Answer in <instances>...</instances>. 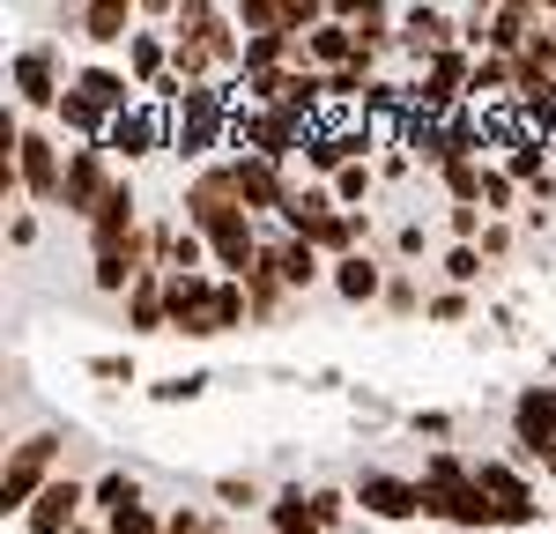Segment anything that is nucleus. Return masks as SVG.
<instances>
[{
    "instance_id": "aec40b11",
    "label": "nucleus",
    "mask_w": 556,
    "mask_h": 534,
    "mask_svg": "<svg viewBox=\"0 0 556 534\" xmlns=\"http://www.w3.org/2000/svg\"><path fill=\"white\" fill-rule=\"evenodd\" d=\"M127 75H134V89H141V97H156V89L172 82V30H134Z\"/></svg>"
},
{
    "instance_id": "9d476101",
    "label": "nucleus",
    "mask_w": 556,
    "mask_h": 534,
    "mask_svg": "<svg viewBox=\"0 0 556 534\" xmlns=\"http://www.w3.org/2000/svg\"><path fill=\"white\" fill-rule=\"evenodd\" d=\"M513 460L519 468L556 460V386H519L513 394Z\"/></svg>"
},
{
    "instance_id": "0eeeda50",
    "label": "nucleus",
    "mask_w": 556,
    "mask_h": 534,
    "mask_svg": "<svg viewBox=\"0 0 556 534\" xmlns=\"http://www.w3.org/2000/svg\"><path fill=\"white\" fill-rule=\"evenodd\" d=\"M475 490H482V505H490V527H534V520H542L534 475L519 468L513 453H490V460H475Z\"/></svg>"
},
{
    "instance_id": "a19ab883",
    "label": "nucleus",
    "mask_w": 556,
    "mask_h": 534,
    "mask_svg": "<svg viewBox=\"0 0 556 534\" xmlns=\"http://www.w3.org/2000/svg\"><path fill=\"white\" fill-rule=\"evenodd\" d=\"M89 371H97V379H127V386H134V356H97Z\"/></svg>"
},
{
    "instance_id": "6e6552de",
    "label": "nucleus",
    "mask_w": 556,
    "mask_h": 534,
    "mask_svg": "<svg viewBox=\"0 0 556 534\" xmlns=\"http://www.w3.org/2000/svg\"><path fill=\"white\" fill-rule=\"evenodd\" d=\"M119 178H127V171H119V156H112L104 141H83V149H67V186H60V208H67L75 223H89L97 208H104V193H112Z\"/></svg>"
},
{
    "instance_id": "f257e3e1",
    "label": "nucleus",
    "mask_w": 556,
    "mask_h": 534,
    "mask_svg": "<svg viewBox=\"0 0 556 534\" xmlns=\"http://www.w3.org/2000/svg\"><path fill=\"white\" fill-rule=\"evenodd\" d=\"M282 230L304 238V245H319L327 260L371 253V208H364V216H349L342 201H334L327 186H312V178H298V193H290V208H282Z\"/></svg>"
},
{
    "instance_id": "2eb2a0df",
    "label": "nucleus",
    "mask_w": 556,
    "mask_h": 534,
    "mask_svg": "<svg viewBox=\"0 0 556 534\" xmlns=\"http://www.w3.org/2000/svg\"><path fill=\"white\" fill-rule=\"evenodd\" d=\"M141 223H149V216H141V193H134V171H127L112 193H104V208L83 223V238H89V253H119Z\"/></svg>"
},
{
    "instance_id": "7c9ffc66",
    "label": "nucleus",
    "mask_w": 556,
    "mask_h": 534,
    "mask_svg": "<svg viewBox=\"0 0 556 534\" xmlns=\"http://www.w3.org/2000/svg\"><path fill=\"white\" fill-rule=\"evenodd\" d=\"M312 512H319V527H327V534H342L349 512H356V497H349V490H312Z\"/></svg>"
},
{
    "instance_id": "423d86ee",
    "label": "nucleus",
    "mask_w": 556,
    "mask_h": 534,
    "mask_svg": "<svg viewBox=\"0 0 556 534\" xmlns=\"http://www.w3.org/2000/svg\"><path fill=\"white\" fill-rule=\"evenodd\" d=\"M60 186H67L60 127H23V141H15V201L23 208H60Z\"/></svg>"
},
{
    "instance_id": "1a4fd4ad",
    "label": "nucleus",
    "mask_w": 556,
    "mask_h": 534,
    "mask_svg": "<svg viewBox=\"0 0 556 534\" xmlns=\"http://www.w3.org/2000/svg\"><path fill=\"white\" fill-rule=\"evenodd\" d=\"M104 149L119 156V171H134V164H149L156 149H172V104L141 97L134 112H119V119H112V134H104Z\"/></svg>"
},
{
    "instance_id": "20e7f679",
    "label": "nucleus",
    "mask_w": 556,
    "mask_h": 534,
    "mask_svg": "<svg viewBox=\"0 0 556 534\" xmlns=\"http://www.w3.org/2000/svg\"><path fill=\"white\" fill-rule=\"evenodd\" d=\"M67 82H75V67H60V38L15 44V60H8V89H15V112H23V119H52L60 97H67Z\"/></svg>"
},
{
    "instance_id": "f3484780",
    "label": "nucleus",
    "mask_w": 556,
    "mask_h": 534,
    "mask_svg": "<svg viewBox=\"0 0 556 534\" xmlns=\"http://www.w3.org/2000/svg\"><path fill=\"white\" fill-rule=\"evenodd\" d=\"M497 164H505V171L519 178V193H527V208H534V216H542V208L556 201V156H549V141L519 134V141L505 149V156H497Z\"/></svg>"
},
{
    "instance_id": "412c9836",
    "label": "nucleus",
    "mask_w": 556,
    "mask_h": 534,
    "mask_svg": "<svg viewBox=\"0 0 556 534\" xmlns=\"http://www.w3.org/2000/svg\"><path fill=\"white\" fill-rule=\"evenodd\" d=\"M245 297H253V327H282V319H290V305H298V290L267 267V253H260V267L245 275Z\"/></svg>"
},
{
    "instance_id": "f8f14e48",
    "label": "nucleus",
    "mask_w": 556,
    "mask_h": 534,
    "mask_svg": "<svg viewBox=\"0 0 556 534\" xmlns=\"http://www.w3.org/2000/svg\"><path fill=\"white\" fill-rule=\"evenodd\" d=\"M60 23H67V38H83L89 52H127L134 30H141V8H134V0H83V8H67Z\"/></svg>"
},
{
    "instance_id": "72a5a7b5",
    "label": "nucleus",
    "mask_w": 556,
    "mask_h": 534,
    "mask_svg": "<svg viewBox=\"0 0 556 534\" xmlns=\"http://www.w3.org/2000/svg\"><path fill=\"white\" fill-rule=\"evenodd\" d=\"M215 512H201V505H164V534H208Z\"/></svg>"
},
{
    "instance_id": "e433bc0d",
    "label": "nucleus",
    "mask_w": 556,
    "mask_h": 534,
    "mask_svg": "<svg viewBox=\"0 0 556 534\" xmlns=\"http://www.w3.org/2000/svg\"><path fill=\"white\" fill-rule=\"evenodd\" d=\"M424 245H430L424 216H416V223H401V230H393V253H401V260H416V253H424Z\"/></svg>"
},
{
    "instance_id": "4468645a",
    "label": "nucleus",
    "mask_w": 556,
    "mask_h": 534,
    "mask_svg": "<svg viewBox=\"0 0 556 534\" xmlns=\"http://www.w3.org/2000/svg\"><path fill=\"white\" fill-rule=\"evenodd\" d=\"M67 89L83 97V104L97 112V119H119V112H134V104H141V89H134V75L119 67V60H83Z\"/></svg>"
},
{
    "instance_id": "4c0bfd02",
    "label": "nucleus",
    "mask_w": 556,
    "mask_h": 534,
    "mask_svg": "<svg viewBox=\"0 0 556 534\" xmlns=\"http://www.w3.org/2000/svg\"><path fill=\"white\" fill-rule=\"evenodd\" d=\"M408 171H416V156H408L401 141H393V149H379V178H386V186H393V178H408Z\"/></svg>"
},
{
    "instance_id": "39448f33",
    "label": "nucleus",
    "mask_w": 556,
    "mask_h": 534,
    "mask_svg": "<svg viewBox=\"0 0 556 534\" xmlns=\"http://www.w3.org/2000/svg\"><path fill=\"white\" fill-rule=\"evenodd\" d=\"M52 483H60V431H30V438H15V445H8V468H0V512L23 520Z\"/></svg>"
},
{
    "instance_id": "393cba45",
    "label": "nucleus",
    "mask_w": 556,
    "mask_h": 534,
    "mask_svg": "<svg viewBox=\"0 0 556 534\" xmlns=\"http://www.w3.org/2000/svg\"><path fill=\"white\" fill-rule=\"evenodd\" d=\"M519 201H527V193H519V178L505 171V164H490V171H482V216H490V223H513Z\"/></svg>"
},
{
    "instance_id": "ddd939ff",
    "label": "nucleus",
    "mask_w": 556,
    "mask_h": 534,
    "mask_svg": "<svg viewBox=\"0 0 556 534\" xmlns=\"http://www.w3.org/2000/svg\"><path fill=\"white\" fill-rule=\"evenodd\" d=\"M215 290H223L215 267L172 275V334H186V342H215V334H223V327H215Z\"/></svg>"
},
{
    "instance_id": "ea45409f",
    "label": "nucleus",
    "mask_w": 556,
    "mask_h": 534,
    "mask_svg": "<svg viewBox=\"0 0 556 534\" xmlns=\"http://www.w3.org/2000/svg\"><path fill=\"white\" fill-rule=\"evenodd\" d=\"M8 245H38V208H15L8 216Z\"/></svg>"
},
{
    "instance_id": "5701e85b",
    "label": "nucleus",
    "mask_w": 556,
    "mask_h": 534,
    "mask_svg": "<svg viewBox=\"0 0 556 534\" xmlns=\"http://www.w3.org/2000/svg\"><path fill=\"white\" fill-rule=\"evenodd\" d=\"M267 534H327V527H319V512H312V490H304V483L275 490V505H267Z\"/></svg>"
},
{
    "instance_id": "cd10ccee",
    "label": "nucleus",
    "mask_w": 556,
    "mask_h": 534,
    "mask_svg": "<svg viewBox=\"0 0 556 534\" xmlns=\"http://www.w3.org/2000/svg\"><path fill=\"white\" fill-rule=\"evenodd\" d=\"M215 505H223V512H267L275 497H267L253 475H215Z\"/></svg>"
},
{
    "instance_id": "b1692460",
    "label": "nucleus",
    "mask_w": 556,
    "mask_h": 534,
    "mask_svg": "<svg viewBox=\"0 0 556 534\" xmlns=\"http://www.w3.org/2000/svg\"><path fill=\"white\" fill-rule=\"evenodd\" d=\"M134 505H149V497H141V483H134L127 468H104V475L89 483V512H97V520H119Z\"/></svg>"
},
{
    "instance_id": "c85d7f7f",
    "label": "nucleus",
    "mask_w": 556,
    "mask_h": 534,
    "mask_svg": "<svg viewBox=\"0 0 556 534\" xmlns=\"http://www.w3.org/2000/svg\"><path fill=\"white\" fill-rule=\"evenodd\" d=\"M215 327H223V334L253 327V297H245V282H223V290H215Z\"/></svg>"
},
{
    "instance_id": "a211bd4d",
    "label": "nucleus",
    "mask_w": 556,
    "mask_h": 534,
    "mask_svg": "<svg viewBox=\"0 0 556 534\" xmlns=\"http://www.w3.org/2000/svg\"><path fill=\"white\" fill-rule=\"evenodd\" d=\"M89 520V483H75V475H60V483L45 490L38 505L23 512V534H75Z\"/></svg>"
},
{
    "instance_id": "7ed1b4c3",
    "label": "nucleus",
    "mask_w": 556,
    "mask_h": 534,
    "mask_svg": "<svg viewBox=\"0 0 556 534\" xmlns=\"http://www.w3.org/2000/svg\"><path fill=\"white\" fill-rule=\"evenodd\" d=\"M178 223L201 230V238H223V230L253 223L245 193H238V156H215V164H201V171L178 186Z\"/></svg>"
},
{
    "instance_id": "9b49d317",
    "label": "nucleus",
    "mask_w": 556,
    "mask_h": 534,
    "mask_svg": "<svg viewBox=\"0 0 556 534\" xmlns=\"http://www.w3.org/2000/svg\"><path fill=\"white\" fill-rule=\"evenodd\" d=\"M356 512L364 520H386V527H408V520H424V483L416 475H393V468H371V475H356Z\"/></svg>"
},
{
    "instance_id": "f03ea898",
    "label": "nucleus",
    "mask_w": 556,
    "mask_h": 534,
    "mask_svg": "<svg viewBox=\"0 0 556 534\" xmlns=\"http://www.w3.org/2000/svg\"><path fill=\"white\" fill-rule=\"evenodd\" d=\"M230 127H238V89L215 82V89H186L172 104V156L178 164H215V149H230Z\"/></svg>"
},
{
    "instance_id": "58836bf2",
    "label": "nucleus",
    "mask_w": 556,
    "mask_h": 534,
    "mask_svg": "<svg viewBox=\"0 0 556 534\" xmlns=\"http://www.w3.org/2000/svg\"><path fill=\"white\" fill-rule=\"evenodd\" d=\"M505 253H513V223H490V230H482V260L497 267Z\"/></svg>"
},
{
    "instance_id": "c9c22d12",
    "label": "nucleus",
    "mask_w": 556,
    "mask_h": 534,
    "mask_svg": "<svg viewBox=\"0 0 556 534\" xmlns=\"http://www.w3.org/2000/svg\"><path fill=\"white\" fill-rule=\"evenodd\" d=\"M149 394H156V400H201V394H208V379H201V371H186V379H156Z\"/></svg>"
},
{
    "instance_id": "6ab92c4d",
    "label": "nucleus",
    "mask_w": 556,
    "mask_h": 534,
    "mask_svg": "<svg viewBox=\"0 0 556 534\" xmlns=\"http://www.w3.org/2000/svg\"><path fill=\"white\" fill-rule=\"evenodd\" d=\"M386 282H393V267L379 260V253H349V260H334V275H327V290L342 297V305H386Z\"/></svg>"
},
{
    "instance_id": "c756f323",
    "label": "nucleus",
    "mask_w": 556,
    "mask_h": 534,
    "mask_svg": "<svg viewBox=\"0 0 556 534\" xmlns=\"http://www.w3.org/2000/svg\"><path fill=\"white\" fill-rule=\"evenodd\" d=\"M424 305H430V297L416 290V275H408V267H393V282H386V312H393V319H416Z\"/></svg>"
},
{
    "instance_id": "dca6fc26",
    "label": "nucleus",
    "mask_w": 556,
    "mask_h": 534,
    "mask_svg": "<svg viewBox=\"0 0 556 534\" xmlns=\"http://www.w3.org/2000/svg\"><path fill=\"white\" fill-rule=\"evenodd\" d=\"M401 52H416V67L460 52V8H401Z\"/></svg>"
},
{
    "instance_id": "473e14b6",
    "label": "nucleus",
    "mask_w": 556,
    "mask_h": 534,
    "mask_svg": "<svg viewBox=\"0 0 556 534\" xmlns=\"http://www.w3.org/2000/svg\"><path fill=\"white\" fill-rule=\"evenodd\" d=\"M482 230H490L482 208H445V238H453V245H482Z\"/></svg>"
},
{
    "instance_id": "4be33fe9",
    "label": "nucleus",
    "mask_w": 556,
    "mask_h": 534,
    "mask_svg": "<svg viewBox=\"0 0 556 534\" xmlns=\"http://www.w3.org/2000/svg\"><path fill=\"white\" fill-rule=\"evenodd\" d=\"M349 30H356V44H364L371 60H386V52H401V8H379V0H364Z\"/></svg>"
},
{
    "instance_id": "f704fd0d",
    "label": "nucleus",
    "mask_w": 556,
    "mask_h": 534,
    "mask_svg": "<svg viewBox=\"0 0 556 534\" xmlns=\"http://www.w3.org/2000/svg\"><path fill=\"white\" fill-rule=\"evenodd\" d=\"M112 534H164V505H134V512H119Z\"/></svg>"
},
{
    "instance_id": "2f4dec72",
    "label": "nucleus",
    "mask_w": 556,
    "mask_h": 534,
    "mask_svg": "<svg viewBox=\"0 0 556 534\" xmlns=\"http://www.w3.org/2000/svg\"><path fill=\"white\" fill-rule=\"evenodd\" d=\"M475 312V297L468 290H430V305H424V319H438V327H460Z\"/></svg>"
},
{
    "instance_id": "a878e982",
    "label": "nucleus",
    "mask_w": 556,
    "mask_h": 534,
    "mask_svg": "<svg viewBox=\"0 0 556 534\" xmlns=\"http://www.w3.org/2000/svg\"><path fill=\"white\" fill-rule=\"evenodd\" d=\"M438 275H445V290H482V275H490V260H482V245H445V260H438Z\"/></svg>"
},
{
    "instance_id": "bb28decb",
    "label": "nucleus",
    "mask_w": 556,
    "mask_h": 534,
    "mask_svg": "<svg viewBox=\"0 0 556 534\" xmlns=\"http://www.w3.org/2000/svg\"><path fill=\"white\" fill-rule=\"evenodd\" d=\"M327 193H334V201H342L349 216H364V201H371V193H379V164H349V171L334 178V186H327Z\"/></svg>"
}]
</instances>
